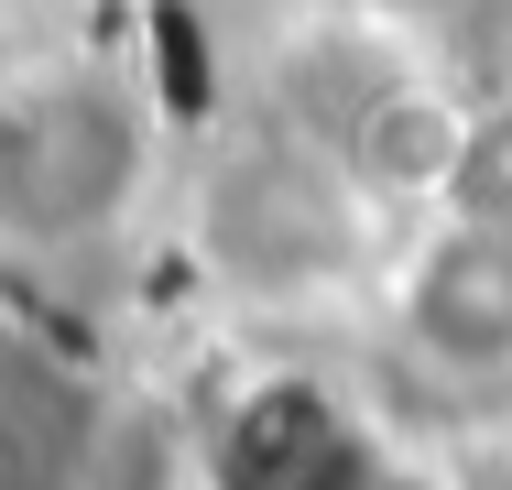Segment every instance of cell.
<instances>
[{
	"mask_svg": "<svg viewBox=\"0 0 512 490\" xmlns=\"http://www.w3.org/2000/svg\"><path fill=\"white\" fill-rule=\"evenodd\" d=\"M164 175L142 88L99 55H33L0 77V262H88L109 251Z\"/></svg>",
	"mask_w": 512,
	"mask_h": 490,
	"instance_id": "6da1fadb",
	"label": "cell"
},
{
	"mask_svg": "<svg viewBox=\"0 0 512 490\" xmlns=\"http://www.w3.org/2000/svg\"><path fill=\"white\" fill-rule=\"evenodd\" d=\"M382 338L447 392H512V218L425 207L382 262Z\"/></svg>",
	"mask_w": 512,
	"mask_h": 490,
	"instance_id": "7a4b0ae2",
	"label": "cell"
}]
</instances>
